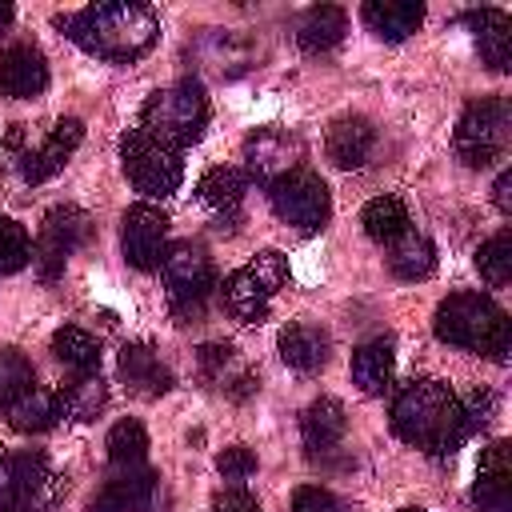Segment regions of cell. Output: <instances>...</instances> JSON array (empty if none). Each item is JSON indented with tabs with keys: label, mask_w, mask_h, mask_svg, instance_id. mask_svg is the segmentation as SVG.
Segmentation results:
<instances>
[{
	"label": "cell",
	"mask_w": 512,
	"mask_h": 512,
	"mask_svg": "<svg viewBox=\"0 0 512 512\" xmlns=\"http://www.w3.org/2000/svg\"><path fill=\"white\" fill-rule=\"evenodd\" d=\"M56 24L88 56H100V60H112V64L140 60L160 36V16L148 4H136V0L88 4L80 12L56 16Z\"/></svg>",
	"instance_id": "obj_1"
},
{
	"label": "cell",
	"mask_w": 512,
	"mask_h": 512,
	"mask_svg": "<svg viewBox=\"0 0 512 512\" xmlns=\"http://www.w3.org/2000/svg\"><path fill=\"white\" fill-rule=\"evenodd\" d=\"M392 432L428 456H452L468 440L460 396L432 376L408 380L392 396Z\"/></svg>",
	"instance_id": "obj_2"
},
{
	"label": "cell",
	"mask_w": 512,
	"mask_h": 512,
	"mask_svg": "<svg viewBox=\"0 0 512 512\" xmlns=\"http://www.w3.org/2000/svg\"><path fill=\"white\" fill-rule=\"evenodd\" d=\"M432 332L444 344L480 352V356H488L496 364H504L508 360V348H512L508 312L492 296H480V292H452V296H444L436 304Z\"/></svg>",
	"instance_id": "obj_3"
},
{
	"label": "cell",
	"mask_w": 512,
	"mask_h": 512,
	"mask_svg": "<svg viewBox=\"0 0 512 512\" xmlns=\"http://www.w3.org/2000/svg\"><path fill=\"white\" fill-rule=\"evenodd\" d=\"M204 128H208V96L196 80H176L152 92L140 108V132L172 152H184L188 144H196Z\"/></svg>",
	"instance_id": "obj_4"
},
{
	"label": "cell",
	"mask_w": 512,
	"mask_h": 512,
	"mask_svg": "<svg viewBox=\"0 0 512 512\" xmlns=\"http://www.w3.org/2000/svg\"><path fill=\"white\" fill-rule=\"evenodd\" d=\"M512 136V108L504 96L472 100L456 124V156L468 168H488L508 152Z\"/></svg>",
	"instance_id": "obj_5"
},
{
	"label": "cell",
	"mask_w": 512,
	"mask_h": 512,
	"mask_svg": "<svg viewBox=\"0 0 512 512\" xmlns=\"http://www.w3.org/2000/svg\"><path fill=\"white\" fill-rule=\"evenodd\" d=\"M160 272H164V292H168L172 316H176L180 324L196 320V316L204 312V300H208L212 284H216L212 260L204 256V248H196V244H188V240L172 244V248L164 252V260H160Z\"/></svg>",
	"instance_id": "obj_6"
},
{
	"label": "cell",
	"mask_w": 512,
	"mask_h": 512,
	"mask_svg": "<svg viewBox=\"0 0 512 512\" xmlns=\"http://www.w3.org/2000/svg\"><path fill=\"white\" fill-rule=\"evenodd\" d=\"M120 160H124V176L132 180L136 192L152 196V200H164L180 188L184 180V164H180V152L156 144L152 136H144L140 128L124 132L120 140Z\"/></svg>",
	"instance_id": "obj_7"
},
{
	"label": "cell",
	"mask_w": 512,
	"mask_h": 512,
	"mask_svg": "<svg viewBox=\"0 0 512 512\" xmlns=\"http://www.w3.org/2000/svg\"><path fill=\"white\" fill-rule=\"evenodd\" d=\"M268 200H272V212H276L284 224L300 228V232H316V228H324L328 216H332L328 184H324L316 172H308V168H296V172H288L284 180H276V184L268 188Z\"/></svg>",
	"instance_id": "obj_8"
},
{
	"label": "cell",
	"mask_w": 512,
	"mask_h": 512,
	"mask_svg": "<svg viewBox=\"0 0 512 512\" xmlns=\"http://www.w3.org/2000/svg\"><path fill=\"white\" fill-rule=\"evenodd\" d=\"M92 236V220L88 212H80L76 204H56L48 216H44V228H40V240L32 248V264L40 272V280H56L64 272V260L68 252H76L80 244H88Z\"/></svg>",
	"instance_id": "obj_9"
},
{
	"label": "cell",
	"mask_w": 512,
	"mask_h": 512,
	"mask_svg": "<svg viewBox=\"0 0 512 512\" xmlns=\"http://www.w3.org/2000/svg\"><path fill=\"white\" fill-rule=\"evenodd\" d=\"M304 160V144L300 136L284 132V128H260L244 140V176H252L256 184H276L284 180L288 172H296Z\"/></svg>",
	"instance_id": "obj_10"
},
{
	"label": "cell",
	"mask_w": 512,
	"mask_h": 512,
	"mask_svg": "<svg viewBox=\"0 0 512 512\" xmlns=\"http://www.w3.org/2000/svg\"><path fill=\"white\" fill-rule=\"evenodd\" d=\"M120 248L132 268L152 272L168 252V216L152 204H132L120 220Z\"/></svg>",
	"instance_id": "obj_11"
},
{
	"label": "cell",
	"mask_w": 512,
	"mask_h": 512,
	"mask_svg": "<svg viewBox=\"0 0 512 512\" xmlns=\"http://www.w3.org/2000/svg\"><path fill=\"white\" fill-rule=\"evenodd\" d=\"M80 140H84V124H80L76 116L56 120L52 132L40 140V148L20 152V172H24V180H28V184H44V180H52V176L68 164V156L80 148Z\"/></svg>",
	"instance_id": "obj_12"
},
{
	"label": "cell",
	"mask_w": 512,
	"mask_h": 512,
	"mask_svg": "<svg viewBox=\"0 0 512 512\" xmlns=\"http://www.w3.org/2000/svg\"><path fill=\"white\" fill-rule=\"evenodd\" d=\"M472 500L480 512H512V444L508 440H492L480 452Z\"/></svg>",
	"instance_id": "obj_13"
},
{
	"label": "cell",
	"mask_w": 512,
	"mask_h": 512,
	"mask_svg": "<svg viewBox=\"0 0 512 512\" xmlns=\"http://www.w3.org/2000/svg\"><path fill=\"white\" fill-rule=\"evenodd\" d=\"M16 508L12 512H48L64 496V480L40 452H16Z\"/></svg>",
	"instance_id": "obj_14"
},
{
	"label": "cell",
	"mask_w": 512,
	"mask_h": 512,
	"mask_svg": "<svg viewBox=\"0 0 512 512\" xmlns=\"http://www.w3.org/2000/svg\"><path fill=\"white\" fill-rule=\"evenodd\" d=\"M48 88V60L32 44H12L0 52V96L32 100Z\"/></svg>",
	"instance_id": "obj_15"
},
{
	"label": "cell",
	"mask_w": 512,
	"mask_h": 512,
	"mask_svg": "<svg viewBox=\"0 0 512 512\" xmlns=\"http://www.w3.org/2000/svg\"><path fill=\"white\" fill-rule=\"evenodd\" d=\"M344 432H348V416H344V404L332 396L312 400L300 416V436H304V448L312 460L332 456L344 444Z\"/></svg>",
	"instance_id": "obj_16"
},
{
	"label": "cell",
	"mask_w": 512,
	"mask_h": 512,
	"mask_svg": "<svg viewBox=\"0 0 512 512\" xmlns=\"http://www.w3.org/2000/svg\"><path fill=\"white\" fill-rule=\"evenodd\" d=\"M460 24L472 28L480 60L492 72H508L512 68V20H508V12H500V8H472V12L460 16Z\"/></svg>",
	"instance_id": "obj_17"
},
{
	"label": "cell",
	"mask_w": 512,
	"mask_h": 512,
	"mask_svg": "<svg viewBox=\"0 0 512 512\" xmlns=\"http://www.w3.org/2000/svg\"><path fill=\"white\" fill-rule=\"evenodd\" d=\"M376 148V128L364 120V116H340L332 120L328 136H324V152L336 168L352 172V168H364L368 156Z\"/></svg>",
	"instance_id": "obj_18"
},
{
	"label": "cell",
	"mask_w": 512,
	"mask_h": 512,
	"mask_svg": "<svg viewBox=\"0 0 512 512\" xmlns=\"http://www.w3.org/2000/svg\"><path fill=\"white\" fill-rule=\"evenodd\" d=\"M120 380L128 384V392H136L144 400H156L172 388V372L160 364L152 344H124L120 348Z\"/></svg>",
	"instance_id": "obj_19"
},
{
	"label": "cell",
	"mask_w": 512,
	"mask_h": 512,
	"mask_svg": "<svg viewBox=\"0 0 512 512\" xmlns=\"http://www.w3.org/2000/svg\"><path fill=\"white\" fill-rule=\"evenodd\" d=\"M100 496H108L120 512H144L156 500V472L144 460L140 464H112Z\"/></svg>",
	"instance_id": "obj_20"
},
{
	"label": "cell",
	"mask_w": 512,
	"mask_h": 512,
	"mask_svg": "<svg viewBox=\"0 0 512 512\" xmlns=\"http://www.w3.org/2000/svg\"><path fill=\"white\" fill-rule=\"evenodd\" d=\"M360 20H364L380 40L400 44V40H408V36L420 28L424 4H420V0H368V4L360 8Z\"/></svg>",
	"instance_id": "obj_21"
},
{
	"label": "cell",
	"mask_w": 512,
	"mask_h": 512,
	"mask_svg": "<svg viewBox=\"0 0 512 512\" xmlns=\"http://www.w3.org/2000/svg\"><path fill=\"white\" fill-rule=\"evenodd\" d=\"M276 348H280V360H284L288 368L312 376V372H320V368L328 364V348H332V344H328V332H320L316 324H288V328L280 332Z\"/></svg>",
	"instance_id": "obj_22"
},
{
	"label": "cell",
	"mask_w": 512,
	"mask_h": 512,
	"mask_svg": "<svg viewBox=\"0 0 512 512\" xmlns=\"http://www.w3.org/2000/svg\"><path fill=\"white\" fill-rule=\"evenodd\" d=\"M220 296H224V308H228L236 320H244V324H260V320L268 316V304H272V292L256 280V272H252L248 264L224 276Z\"/></svg>",
	"instance_id": "obj_23"
},
{
	"label": "cell",
	"mask_w": 512,
	"mask_h": 512,
	"mask_svg": "<svg viewBox=\"0 0 512 512\" xmlns=\"http://www.w3.org/2000/svg\"><path fill=\"white\" fill-rule=\"evenodd\" d=\"M392 372H396V348L388 336L380 340H368L352 352V384L368 396H380L388 384H392Z\"/></svg>",
	"instance_id": "obj_24"
},
{
	"label": "cell",
	"mask_w": 512,
	"mask_h": 512,
	"mask_svg": "<svg viewBox=\"0 0 512 512\" xmlns=\"http://www.w3.org/2000/svg\"><path fill=\"white\" fill-rule=\"evenodd\" d=\"M344 32H348L344 8H336V4H316V8H308L304 20L296 24V44H300L304 52H328V48H336V44L344 40Z\"/></svg>",
	"instance_id": "obj_25"
},
{
	"label": "cell",
	"mask_w": 512,
	"mask_h": 512,
	"mask_svg": "<svg viewBox=\"0 0 512 512\" xmlns=\"http://www.w3.org/2000/svg\"><path fill=\"white\" fill-rule=\"evenodd\" d=\"M360 224H364L368 240H376V244H396L404 232H412V216H408V204L400 196L368 200L360 212Z\"/></svg>",
	"instance_id": "obj_26"
},
{
	"label": "cell",
	"mask_w": 512,
	"mask_h": 512,
	"mask_svg": "<svg viewBox=\"0 0 512 512\" xmlns=\"http://www.w3.org/2000/svg\"><path fill=\"white\" fill-rule=\"evenodd\" d=\"M64 412H60V400H56V392H48V388H28L24 396H16L12 404H8V424L16 428V432H28V436H36V432H48L56 420H60Z\"/></svg>",
	"instance_id": "obj_27"
},
{
	"label": "cell",
	"mask_w": 512,
	"mask_h": 512,
	"mask_svg": "<svg viewBox=\"0 0 512 512\" xmlns=\"http://www.w3.org/2000/svg\"><path fill=\"white\" fill-rule=\"evenodd\" d=\"M244 192H248V176H244L240 168H228V164L208 168V172L200 176V184H196V196H200L212 212H220V216H236Z\"/></svg>",
	"instance_id": "obj_28"
},
{
	"label": "cell",
	"mask_w": 512,
	"mask_h": 512,
	"mask_svg": "<svg viewBox=\"0 0 512 512\" xmlns=\"http://www.w3.org/2000/svg\"><path fill=\"white\" fill-rule=\"evenodd\" d=\"M60 412L72 416V420H96L108 404V384L100 380V372H76L60 392Z\"/></svg>",
	"instance_id": "obj_29"
},
{
	"label": "cell",
	"mask_w": 512,
	"mask_h": 512,
	"mask_svg": "<svg viewBox=\"0 0 512 512\" xmlns=\"http://www.w3.org/2000/svg\"><path fill=\"white\" fill-rule=\"evenodd\" d=\"M388 268L400 280H428L436 272V248L420 232H404L396 244H388Z\"/></svg>",
	"instance_id": "obj_30"
},
{
	"label": "cell",
	"mask_w": 512,
	"mask_h": 512,
	"mask_svg": "<svg viewBox=\"0 0 512 512\" xmlns=\"http://www.w3.org/2000/svg\"><path fill=\"white\" fill-rule=\"evenodd\" d=\"M52 356L72 372H100V340L76 324L52 332Z\"/></svg>",
	"instance_id": "obj_31"
},
{
	"label": "cell",
	"mask_w": 512,
	"mask_h": 512,
	"mask_svg": "<svg viewBox=\"0 0 512 512\" xmlns=\"http://www.w3.org/2000/svg\"><path fill=\"white\" fill-rule=\"evenodd\" d=\"M476 268L492 288H504L512 280V232L508 228H500L476 248Z\"/></svg>",
	"instance_id": "obj_32"
},
{
	"label": "cell",
	"mask_w": 512,
	"mask_h": 512,
	"mask_svg": "<svg viewBox=\"0 0 512 512\" xmlns=\"http://www.w3.org/2000/svg\"><path fill=\"white\" fill-rule=\"evenodd\" d=\"M148 452V432L140 420H116L108 432V460L112 464H140Z\"/></svg>",
	"instance_id": "obj_33"
},
{
	"label": "cell",
	"mask_w": 512,
	"mask_h": 512,
	"mask_svg": "<svg viewBox=\"0 0 512 512\" xmlns=\"http://www.w3.org/2000/svg\"><path fill=\"white\" fill-rule=\"evenodd\" d=\"M36 384V372H32V360L16 348H0V404L8 408L16 396H24L28 388Z\"/></svg>",
	"instance_id": "obj_34"
},
{
	"label": "cell",
	"mask_w": 512,
	"mask_h": 512,
	"mask_svg": "<svg viewBox=\"0 0 512 512\" xmlns=\"http://www.w3.org/2000/svg\"><path fill=\"white\" fill-rule=\"evenodd\" d=\"M32 260V244H28V232L0 212V272H20L24 264Z\"/></svg>",
	"instance_id": "obj_35"
},
{
	"label": "cell",
	"mask_w": 512,
	"mask_h": 512,
	"mask_svg": "<svg viewBox=\"0 0 512 512\" xmlns=\"http://www.w3.org/2000/svg\"><path fill=\"white\" fill-rule=\"evenodd\" d=\"M216 472H220L224 480L240 484V480H248V476L256 472V452L244 448V444H232V448H224V452L216 456Z\"/></svg>",
	"instance_id": "obj_36"
},
{
	"label": "cell",
	"mask_w": 512,
	"mask_h": 512,
	"mask_svg": "<svg viewBox=\"0 0 512 512\" xmlns=\"http://www.w3.org/2000/svg\"><path fill=\"white\" fill-rule=\"evenodd\" d=\"M248 268L256 272V280H260V284H264L272 296H276V292L288 284V260H284L280 252H272V248H268V252H260L256 260H248Z\"/></svg>",
	"instance_id": "obj_37"
},
{
	"label": "cell",
	"mask_w": 512,
	"mask_h": 512,
	"mask_svg": "<svg viewBox=\"0 0 512 512\" xmlns=\"http://www.w3.org/2000/svg\"><path fill=\"white\" fill-rule=\"evenodd\" d=\"M292 512H348V508H344V500H336L328 488L304 484V488H296V496H292Z\"/></svg>",
	"instance_id": "obj_38"
},
{
	"label": "cell",
	"mask_w": 512,
	"mask_h": 512,
	"mask_svg": "<svg viewBox=\"0 0 512 512\" xmlns=\"http://www.w3.org/2000/svg\"><path fill=\"white\" fill-rule=\"evenodd\" d=\"M460 408H464V424H468V432H476V428H484V424L492 420V412H496V396L484 392V388H476L468 400H460Z\"/></svg>",
	"instance_id": "obj_39"
},
{
	"label": "cell",
	"mask_w": 512,
	"mask_h": 512,
	"mask_svg": "<svg viewBox=\"0 0 512 512\" xmlns=\"http://www.w3.org/2000/svg\"><path fill=\"white\" fill-rule=\"evenodd\" d=\"M212 512H260V500H256L248 488L232 484V488L216 492V500H212Z\"/></svg>",
	"instance_id": "obj_40"
},
{
	"label": "cell",
	"mask_w": 512,
	"mask_h": 512,
	"mask_svg": "<svg viewBox=\"0 0 512 512\" xmlns=\"http://www.w3.org/2000/svg\"><path fill=\"white\" fill-rule=\"evenodd\" d=\"M16 508V460L12 452H0V512Z\"/></svg>",
	"instance_id": "obj_41"
},
{
	"label": "cell",
	"mask_w": 512,
	"mask_h": 512,
	"mask_svg": "<svg viewBox=\"0 0 512 512\" xmlns=\"http://www.w3.org/2000/svg\"><path fill=\"white\" fill-rule=\"evenodd\" d=\"M228 352H232V348H224V344H204V348H200V368H204V376H220L224 364H228Z\"/></svg>",
	"instance_id": "obj_42"
},
{
	"label": "cell",
	"mask_w": 512,
	"mask_h": 512,
	"mask_svg": "<svg viewBox=\"0 0 512 512\" xmlns=\"http://www.w3.org/2000/svg\"><path fill=\"white\" fill-rule=\"evenodd\" d=\"M492 200L500 212H512V172H500L496 184H492Z\"/></svg>",
	"instance_id": "obj_43"
},
{
	"label": "cell",
	"mask_w": 512,
	"mask_h": 512,
	"mask_svg": "<svg viewBox=\"0 0 512 512\" xmlns=\"http://www.w3.org/2000/svg\"><path fill=\"white\" fill-rule=\"evenodd\" d=\"M88 512H120V508H116V504H112L108 496H96V500L88 504Z\"/></svg>",
	"instance_id": "obj_44"
},
{
	"label": "cell",
	"mask_w": 512,
	"mask_h": 512,
	"mask_svg": "<svg viewBox=\"0 0 512 512\" xmlns=\"http://www.w3.org/2000/svg\"><path fill=\"white\" fill-rule=\"evenodd\" d=\"M12 16H16V12H12V4H8V0H0V32L12 24Z\"/></svg>",
	"instance_id": "obj_45"
},
{
	"label": "cell",
	"mask_w": 512,
	"mask_h": 512,
	"mask_svg": "<svg viewBox=\"0 0 512 512\" xmlns=\"http://www.w3.org/2000/svg\"><path fill=\"white\" fill-rule=\"evenodd\" d=\"M404 512H420V508H404Z\"/></svg>",
	"instance_id": "obj_46"
}]
</instances>
